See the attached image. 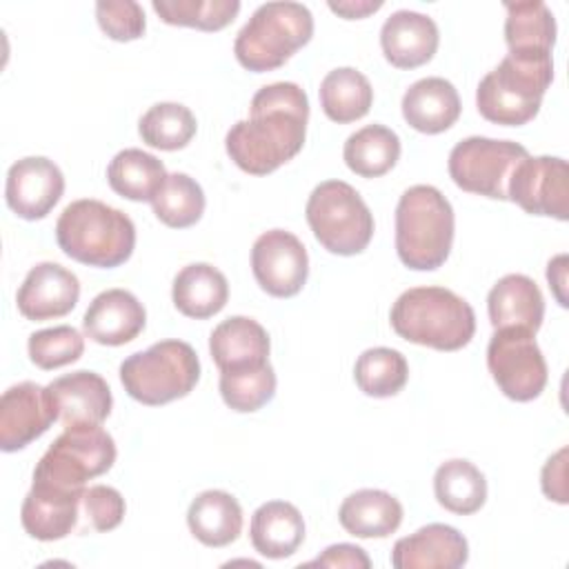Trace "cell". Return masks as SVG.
I'll return each instance as SVG.
<instances>
[{
	"label": "cell",
	"mask_w": 569,
	"mask_h": 569,
	"mask_svg": "<svg viewBox=\"0 0 569 569\" xmlns=\"http://www.w3.org/2000/svg\"><path fill=\"white\" fill-rule=\"evenodd\" d=\"M307 122L309 100L300 84H264L251 98L249 118L227 131V153L244 173L267 176L302 149Z\"/></svg>",
	"instance_id": "obj_1"
},
{
	"label": "cell",
	"mask_w": 569,
	"mask_h": 569,
	"mask_svg": "<svg viewBox=\"0 0 569 569\" xmlns=\"http://www.w3.org/2000/svg\"><path fill=\"white\" fill-rule=\"evenodd\" d=\"M389 320L400 338L438 351H458L476 333L471 305L445 287L402 291L391 307Z\"/></svg>",
	"instance_id": "obj_2"
},
{
	"label": "cell",
	"mask_w": 569,
	"mask_h": 569,
	"mask_svg": "<svg viewBox=\"0 0 569 569\" xmlns=\"http://www.w3.org/2000/svg\"><path fill=\"white\" fill-rule=\"evenodd\" d=\"M56 240L76 262L113 269L131 258L136 224L120 209L82 198L62 209L56 222Z\"/></svg>",
	"instance_id": "obj_3"
},
{
	"label": "cell",
	"mask_w": 569,
	"mask_h": 569,
	"mask_svg": "<svg viewBox=\"0 0 569 569\" xmlns=\"http://www.w3.org/2000/svg\"><path fill=\"white\" fill-rule=\"evenodd\" d=\"M456 218L451 202L431 184L409 187L396 207V251L405 267L433 271L451 253Z\"/></svg>",
	"instance_id": "obj_4"
},
{
	"label": "cell",
	"mask_w": 569,
	"mask_h": 569,
	"mask_svg": "<svg viewBox=\"0 0 569 569\" xmlns=\"http://www.w3.org/2000/svg\"><path fill=\"white\" fill-rule=\"evenodd\" d=\"M553 80L551 56L507 53L476 89L480 116L493 124L520 127L540 111L542 96Z\"/></svg>",
	"instance_id": "obj_5"
},
{
	"label": "cell",
	"mask_w": 569,
	"mask_h": 569,
	"mask_svg": "<svg viewBox=\"0 0 569 569\" xmlns=\"http://www.w3.org/2000/svg\"><path fill=\"white\" fill-rule=\"evenodd\" d=\"M313 36V16L300 2L260 4L233 42L236 60L256 73L282 67Z\"/></svg>",
	"instance_id": "obj_6"
},
{
	"label": "cell",
	"mask_w": 569,
	"mask_h": 569,
	"mask_svg": "<svg viewBox=\"0 0 569 569\" xmlns=\"http://www.w3.org/2000/svg\"><path fill=\"white\" fill-rule=\"evenodd\" d=\"M198 380L200 360L184 340H160L144 351L131 353L120 365L124 391L147 407L189 396Z\"/></svg>",
	"instance_id": "obj_7"
},
{
	"label": "cell",
	"mask_w": 569,
	"mask_h": 569,
	"mask_svg": "<svg viewBox=\"0 0 569 569\" xmlns=\"http://www.w3.org/2000/svg\"><path fill=\"white\" fill-rule=\"evenodd\" d=\"M305 216L316 240L336 256H356L373 238V213L362 196L342 180H325L313 187Z\"/></svg>",
	"instance_id": "obj_8"
},
{
	"label": "cell",
	"mask_w": 569,
	"mask_h": 569,
	"mask_svg": "<svg viewBox=\"0 0 569 569\" xmlns=\"http://www.w3.org/2000/svg\"><path fill=\"white\" fill-rule=\"evenodd\" d=\"M116 462V442L100 425H71L51 442L33 469V482L84 491L87 480L107 473Z\"/></svg>",
	"instance_id": "obj_9"
},
{
	"label": "cell",
	"mask_w": 569,
	"mask_h": 569,
	"mask_svg": "<svg viewBox=\"0 0 569 569\" xmlns=\"http://www.w3.org/2000/svg\"><path fill=\"white\" fill-rule=\"evenodd\" d=\"M527 156L529 151L518 142L471 136L451 149L447 167L462 191L507 200L509 178Z\"/></svg>",
	"instance_id": "obj_10"
},
{
	"label": "cell",
	"mask_w": 569,
	"mask_h": 569,
	"mask_svg": "<svg viewBox=\"0 0 569 569\" xmlns=\"http://www.w3.org/2000/svg\"><path fill=\"white\" fill-rule=\"evenodd\" d=\"M533 336L527 329L502 327L487 345L489 373L498 389L516 402L538 398L547 385V362Z\"/></svg>",
	"instance_id": "obj_11"
},
{
	"label": "cell",
	"mask_w": 569,
	"mask_h": 569,
	"mask_svg": "<svg viewBox=\"0 0 569 569\" xmlns=\"http://www.w3.org/2000/svg\"><path fill=\"white\" fill-rule=\"evenodd\" d=\"M507 200L531 216L569 218V167L556 156H527L511 173Z\"/></svg>",
	"instance_id": "obj_12"
},
{
	"label": "cell",
	"mask_w": 569,
	"mask_h": 569,
	"mask_svg": "<svg viewBox=\"0 0 569 569\" xmlns=\"http://www.w3.org/2000/svg\"><path fill=\"white\" fill-rule=\"evenodd\" d=\"M251 271L269 296L291 298L307 282L309 256L298 236L284 229H269L251 247Z\"/></svg>",
	"instance_id": "obj_13"
},
{
	"label": "cell",
	"mask_w": 569,
	"mask_h": 569,
	"mask_svg": "<svg viewBox=\"0 0 569 569\" xmlns=\"http://www.w3.org/2000/svg\"><path fill=\"white\" fill-rule=\"evenodd\" d=\"M56 420L47 387L31 380L9 387L0 398V449L7 453L24 449Z\"/></svg>",
	"instance_id": "obj_14"
},
{
	"label": "cell",
	"mask_w": 569,
	"mask_h": 569,
	"mask_svg": "<svg viewBox=\"0 0 569 569\" xmlns=\"http://www.w3.org/2000/svg\"><path fill=\"white\" fill-rule=\"evenodd\" d=\"M64 193L60 167L44 156H27L7 171L4 200L9 209L24 220L44 218Z\"/></svg>",
	"instance_id": "obj_15"
},
{
	"label": "cell",
	"mask_w": 569,
	"mask_h": 569,
	"mask_svg": "<svg viewBox=\"0 0 569 569\" xmlns=\"http://www.w3.org/2000/svg\"><path fill=\"white\" fill-rule=\"evenodd\" d=\"M80 298L78 276L58 262H40L29 269L18 293V311L27 320H51L67 316Z\"/></svg>",
	"instance_id": "obj_16"
},
{
	"label": "cell",
	"mask_w": 569,
	"mask_h": 569,
	"mask_svg": "<svg viewBox=\"0 0 569 569\" xmlns=\"http://www.w3.org/2000/svg\"><path fill=\"white\" fill-rule=\"evenodd\" d=\"M469 560L467 538L449 525L431 522L396 540L391 567L396 569H460Z\"/></svg>",
	"instance_id": "obj_17"
},
{
	"label": "cell",
	"mask_w": 569,
	"mask_h": 569,
	"mask_svg": "<svg viewBox=\"0 0 569 569\" xmlns=\"http://www.w3.org/2000/svg\"><path fill=\"white\" fill-rule=\"evenodd\" d=\"M49 398L64 427L71 425H102L113 407L107 380L96 371H73L47 385Z\"/></svg>",
	"instance_id": "obj_18"
},
{
	"label": "cell",
	"mask_w": 569,
	"mask_h": 569,
	"mask_svg": "<svg viewBox=\"0 0 569 569\" xmlns=\"http://www.w3.org/2000/svg\"><path fill=\"white\" fill-rule=\"evenodd\" d=\"M144 322L147 311L131 291L107 289L89 302L82 316V331L98 345L120 347L138 338Z\"/></svg>",
	"instance_id": "obj_19"
},
{
	"label": "cell",
	"mask_w": 569,
	"mask_h": 569,
	"mask_svg": "<svg viewBox=\"0 0 569 569\" xmlns=\"http://www.w3.org/2000/svg\"><path fill=\"white\" fill-rule=\"evenodd\" d=\"M82 493L33 482L20 509L24 531L42 542L67 538L78 527Z\"/></svg>",
	"instance_id": "obj_20"
},
{
	"label": "cell",
	"mask_w": 569,
	"mask_h": 569,
	"mask_svg": "<svg viewBox=\"0 0 569 569\" xmlns=\"http://www.w3.org/2000/svg\"><path fill=\"white\" fill-rule=\"evenodd\" d=\"M438 24L420 11H393L380 29L382 53L398 69H416L429 62L438 51Z\"/></svg>",
	"instance_id": "obj_21"
},
{
	"label": "cell",
	"mask_w": 569,
	"mask_h": 569,
	"mask_svg": "<svg viewBox=\"0 0 569 569\" xmlns=\"http://www.w3.org/2000/svg\"><path fill=\"white\" fill-rule=\"evenodd\" d=\"M402 118L420 133H442L456 124L462 104L456 87L440 78L429 76L416 80L402 96Z\"/></svg>",
	"instance_id": "obj_22"
},
{
	"label": "cell",
	"mask_w": 569,
	"mask_h": 569,
	"mask_svg": "<svg viewBox=\"0 0 569 569\" xmlns=\"http://www.w3.org/2000/svg\"><path fill=\"white\" fill-rule=\"evenodd\" d=\"M269 336L264 327L247 316L222 320L209 336V351L220 371L249 369L269 362Z\"/></svg>",
	"instance_id": "obj_23"
},
{
	"label": "cell",
	"mask_w": 569,
	"mask_h": 569,
	"mask_svg": "<svg viewBox=\"0 0 569 569\" xmlns=\"http://www.w3.org/2000/svg\"><path fill=\"white\" fill-rule=\"evenodd\" d=\"M487 311L493 329L518 327L536 333L545 318V298L529 276L507 273L491 287Z\"/></svg>",
	"instance_id": "obj_24"
},
{
	"label": "cell",
	"mask_w": 569,
	"mask_h": 569,
	"mask_svg": "<svg viewBox=\"0 0 569 569\" xmlns=\"http://www.w3.org/2000/svg\"><path fill=\"white\" fill-rule=\"evenodd\" d=\"M251 545L271 560L289 558L305 540V520L298 507L284 500H269L251 516Z\"/></svg>",
	"instance_id": "obj_25"
},
{
	"label": "cell",
	"mask_w": 569,
	"mask_h": 569,
	"mask_svg": "<svg viewBox=\"0 0 569 569\" xmlns=\"http://www.w3.org/2000/svg\"><path fill=\"white\" fill-rule=\"evenodd\" d=\"M176 309L196 320H204L222 311L229 300V282L220 269L207 262L182 267L171 287Z\"/></svg>",
	"instance_id": "obj_26"
},
{
	"label": "cell",
	"mask_w": 569,
	"mask_h": 569,
	"mask_svg": "<svg viewBox=\"0 0 569 569\" xmlns=\"http://www.w3.org/2000/svg\"><path fill=\"white\" fill-rule=\"evenodd\" d=\"M338 520L356 538H387L402 522V505L389 491L358 489L342 500Z\"/></svg>",
	"instance_id": "obj_27"
},
{
	"label": "cell",
	"mask_w": 569,
	"mask_h": 569,
	"mask_svg": "<svg viewBox=\"0 0 569 569\" xmlns=\"http://www.w3.org/2000/svg\"><path fill=\"white\" fill-rule=\"evenodd\" d=\"M187 525L193 538L202 545L227 547L236 542L242 531V507L231 493L207 489L191 500Z\"/></svg>",
	"instance_id": "obj_28"
},
{
	"label": "cell",
	"mask_w": 569,
	"mask_h": 569,
	"mask_svg": "<svg viewBox=\"0 0 569 569\" xmlns=\"http://www.w3.org/2000/svg\"><path fill=\"white\" fill-rule=\"evenodd\" d=\"M505 40L509 53L551 56L556 44V18L542 0L505 2Z\"/></svg>",
	"instance_id": "obj_29"
},
{
	"label": "cell",
	"mask_w": 569,
	"mask_h": 569,
	"mask_svg": "<svg viewBox=\"0 0 569 569\" xmlns=\"http://www.w3.org/2000/svg\"><path fill=\"white\" fill-rule=\"evenodd\" d=\"M167 176L164 164L156 156L136 147L118 151L107 167L109 187L133 202H151Z\"/></svg>",
	"instance_id": "obj_30"
},
{
	"label": "cell",
	"mask_w": 569,
	"mask_h": 569,
	"mask_svg": "<svg viewBox=\"0 0 569 569\" xmlns=\"http://www.w3.org/2000/svg\"><path fill=\"white\" fill-rule=\"evenodd\" d=\"M320 107L325 116L338 124L360 120L373 104L369 78L353 67H338L320 82Z\"/></svg>",
	"instance_id": "obj_31"
},
{
	"label": "cell",
	"mask_w": 569,
	"mask_h": 569,
	"mask_svg": "<svg viewBox=\"0 0 569 569\" xmlns=\"http://www.w3.org/2000/svg\"><path fill=\"white\" fill-rule=\"evenodd\" d=\"M433 493L438 505L447 511L471 516L480 511L487 500V480L473 462L453 458L436 469Z\"/></svg>",
	"instance_id": "obj_32"
},
{
	"label": "cell",
	"mask_w": 569,
	"mask_h": 569,
	"mask_svg": "<svg viewBox=\"0 0 569 569\" xmlns=\"http://www.w3.org/2000/svg\"><path fill=\"white\" fill-rule=\"evenodd\" d=\"M342 158L360 178L385 176L400 158V138L385 124H367L347 138Z\"/></svg>",
	"instance_id": "obj_33"
},
{
	"label": "cell",
	"mask_w": 569,
	"mask_h": 569,
	"mask_svg": "<svg viewBox=\"0 0 569 569\" xmlns=\"http://www.w3.org/2000/svg\"><path fill=\"white\" fill-rule=\"evenodd\" d=\"M196 129V116L180 102H158L149 107L138 122L142 142L162 151L184 149L193 140Z\"/></svg>",
	"instance_id": "obj_34"
},
{
	"label": "cell",
	"mask_w": 569,
	"mask_h": 569,
	"mask_svg": "<svg viewBox=\"0 0 569 569\" xmlns=\"http://www.w3.org/2000/svg\"><path fill=\"white\" fill-rule=\"evenodd\" d=\"M353 378L362 393L371 398H389L407 385L409 365L398 349L371 347L358 356Z\"/></svg>",
	"instance_id": "obj_35"
},
{
	"label": "cell",
	"mask_w": 569,
	"mask_h": 569,
	"mask_svg": "<svg viewBox=\"0 0 569 569\" xmlns=\"http://www.w3.org/2000/svg\"><path fill=\"white\" fill-rule=\"evenodd\" d=\"M153 213L171 229H187L204 213V191L187 173H169L156 198L151 200Z\"/></svg>",
	"instance_id": "obj_36"
},
{
	"label": "cell",
	"mask_w": 569,
	"mask_h": 569,
	"mask_svg": "<svg viewBox=\"0 0 569 569\" xmlns=\"http://www.w3.org/2000/svg\"><path fill=\"white\" fill-rule=\"evenodd\" d=\"M220 396L224 405L238 413L258 411L276 396V371L269 362L249 369L220 371Z\"/></svg>",
	"instance_id": "obj_37"
},
{
	"label": "cell",
	"mask_w": 569,
	"mask_h": 569,
	"mask_svg": "<svg viewBox=\"0 0 569 569\" xmlns=\"http://www.w3.org/2000/svg\"><path fill=\"white\" fill-rule=\"evenodd\" d=\"M151 7L162 22L200 31L224 29L240 11L238 0H153Z\"/></svg>",
	"instance_id": "obj_38"
},
{
	"label": "cell",
	"mask_w": 569,
	"mask_h": 569,
	"mask_svg": "<svg viewBox=\"0 0 569 569\" xmlns=\"http://www.w3.org/2000/svg\"><path fill=\"white\" fill-rule=\"evenodd\" d=\"M29 358L40 369H58L76 362L84 353V338L69 325L33 331L27 342Z\"/></svg>",
	"instance_id": "obj_39"
},
{
	"label": "cell",
	"mask_w": 569,
	"mask_h": 569,
	"mask_svg": "<svg viewBox=\"0 0 569 569\" xmlns=\"http://www.w3.org/2000/svg\"><path fill=\"white\" fill-rule=\"evenodd\" d=\"M96 20L100 29L118 42L142 38L147 29L144 11L136 0H98Z\"/></svg>",
	"instance_id": "obj_40"
},
{
	"label": "cell",
	"mask_w": 569,
	"mask_h": 569,
	"mask_svg": "<svg viewBox=\"0 0 569 569\" xmlns=\"http://www.w3.org/2000/svg\"><path fill=\"white\" fill-rule=\"evenodd\" d=\"M82 518L84 525L80 527V531H111L116 529L122 518H124V498L118 489L109 487V485H93L87 487L82 493Z\"/></svg>",
	"instance_id": "obj_41"
},
{
	"label": "cell",
	"mask_w": 569,
	"mask_h": 569,
	"mask_svg": "<svg viewBox=\"0 0 569 569\" xmlns=\"http://www.w3.org/2000/svg\"><path fill=\"white\" fill-rule=\"evenodd\" d=\"M307 567H349V569H369L371 560L362 547L338 542L327 547L318 558L309 560Z\"/></svg>",
	"instance_id": "obj_42"
},
{
	"label": "cell",
	"mask_w": 569,
	"mask_h": 569,
	"mask_svg": "<svg viewBox=\"0 0 569 569\" xmlns=\"http://www.w3.org/2000/svg\"><path fill=\"white\" fill-rule=\"evenodd\" d=\"M542 491L549 500H556L560 505H567V447L558 449L542 467L540 476Z\"/></svg>",
	"instance_id": "obj_43"
},
{
	"label": "cell",
	"mask_w": 569,
	"mask_h": 569,
	"mask_svg": "<svg viewBox=\"0 0 569 569\" xmlns=\"http://www.w3.org/2000/svg\"><path fill=\"white\" fill-rule=\"evenodd\" d=\"M382 7V0H340V2H329V9L347 20H358L365 18Z\"/></svg>",
	"instance_id": "obj_44"
},
{
	"label": "cell",
	"mask_w": 569,
	"mask_h": 569,
	"mask_svg": "<svg viewBox=\"0 0 569 569\" xmlns=\"http://www.w3.org/2000/svg\"><path fill=\"white\" fill-rule=\"evenodd\" d=\"M547 280L549 287L556 296V300L560 302V307H567V296H565V284H567V256L560 253L553 260H549L547 264Z\"/></svg>",
	"instance_id": "obj_45"
}]
</instances>
